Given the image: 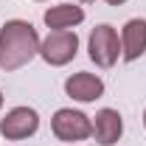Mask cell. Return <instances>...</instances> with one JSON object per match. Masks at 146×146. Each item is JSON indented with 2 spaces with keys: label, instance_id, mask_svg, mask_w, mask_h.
<instances>
[{
  "label": "cell",
  "instance_id": "7",
  "mask_svg": "<svg viewBox=\"0 0 146 146\" xmlns=\"http://www.w3.org/2000/svg\"><path fill=\"white\" fill-rule=\"evenodd\" d=\"M93 132H96V141L101 146H112L118 143V138H121V132H124V121H121V115H118V110H98L96 112V127H93Z\"/></svg>",
  "mask_w": 146,
  "mask_h": 146
},
{
  "label": "cell",
  "instance_id": "10",
  "mask_svg": "<svg viewBox=\"0 0 146 146\" xmlns=\"http://www.w3.org/2000/svg\"><path fill=\"white\" fill-rule=\"evenodd\" d=\"M110 6H121V3H127V0H107Z\"/></svg>",
  "mask_w": 146,
  "mask_h": 146
},
{
  "label": "cell",
  "instance_id": "11",
  "mask_svg": "<svg viewBox=\"0 0 146 146\" xmlns=\"http://www.w3.org/2000/svg\"><path fill=\"white\" fill-rule=\"evenodd\" d=\"M0 107H3V93H0Z\"/></svg>",
  "mask_w": 146,
  "mask_h": 146
},
{
  "label": "cell",
  "instance_id": "8",
  "mask_svg": "<svg viewBox=\"0 0 146 146\" xmlns=\"http://www.w3.org/2000/svg\"><path fill=\"white\" fill-rule=\"evenodd\" d=\"M146 51V20H129L121 34V54L127 62H135Z\"/></svg>",
  "mask_w": 146,
  "mask_h": 146
},
{
  "label": "cell",
  "instance_id": "5",
  "mask_svg": "<svg viewBox=\"0 0 146 146\" xmlns=\"http://www.w3.org/2000/svg\"><path fill=\"white\" fill-rule=\"evenodd\" d=\"M36 129H39V115L31 107H14L0 121V132L9 141H23V138L34 135Z\"/></svg>",
  "mask_w": 146,
  "mask_h": 146
},
{
  "label": "cell",
  "instance_id": "1",
  "mask_svg": "<svg viewBox=\"0 0 146 146\" xmlns=\"http://www.w3.org/2000/svg\"><path fill=\"white\" fill-rule=\"evenodd\" d=\"M39 54L36 28L25 20H9L0 28V68L17 70Z\"/></svg>",
  "mask_w": 146,
  "mask_h": 146
},
{
  "label": "cell",
  "instance_id": "4",
  "mask_svg": "<svg viewBox=\"0 0 146 146\" xmlns=\"http://www.w3.org/2000/svg\"><path fill=\"white\" fill-rule=\"evenodd\" d=\"M118 54H121V45H118L115 28L112 25H96L90 34V59L98 68H112Z\"/></svg>",
  "mask_w": 146,
  "mask_h": 146
},
{
  "label": "cell",
  "instance_id": "6",
  "mask_svg": "<svg viewBox=\"0 0 146 146\" xmlns=\"http://www.w3.org/2000/svg\"><path fill=\"white\" fill-rule=\"evenodd\" d=\"M65 93L76 101H96L104 96V82L93 73H73L65 82Z\"/></svg>",
  "mask_w": 146,
  "mask_h": 146
},
{
  "label": "cell",
  "instance_id": "2",
  "mask_svg": "<svg viewBox=\"0 0 146 146\" xmlns=\"http://www.w3.org/2000/svg\"><path fill=\"white\" fill-rule=\"evenodd\" d=\"M76 51H79V36L73 34V31H51V34L39 42L42 59L48 65H54V68L68 65L73 56H76Z\"/></svg>",
  "mask_w": 146,
  "mask_h": 146
},
{
  "label": "cell",
  "instance_id": "12",
  "mask_svg": "<svg viewBox=\"0 0 146 146\" xmlns=\"http://www.w3.org/2000/svg\"><path fill=\"white\" fill-rule=\"evenodd\" d=\"M82 3H93V0H82Z\"/></svg>",
  "mask_w": 146,
  "mask_h": 146
},
{
  "label": "cell",
  "instance_id": "13",
  "mask_svg": "<svg viewBox=\"0 0 146 146\" xmlns=\"http://www.w3.org/2000/svg\"><path fill=\"white\" fill-rule=\"evenodd\" d=\"M143 124H146V112H143Z\"/></svg>",
  "mask_w": 146,
  "mask_h": 146
},
{
  "label": "cell",
  "instance_id": "3",
  "mask_svg": "<svg viewBox=\"0 0 146 146\" xmlns=\"http://www.w3.org/2000/svg\"><path fill=\"white\" fill-rule=\"evenodd\" d=\"M51 129H54L56 138L65 141V143L84 141V138L93 135L90 118H87L84 112H79V110H59V112L54 115V121H51Z\"/></svg>",
  "mask_w": 146,
  "mask_h": 146
},
{
  "label": "cell",
  "instance_id": "9",
  "mask_svg": "<svg viewBox=\"0 0 146 146\" xmlns=\"http://www.w3.org/2000/svg\"><path fill=\"white\" fill-rule=\"evenodd\" d=\"M84 20V11L73 3H65V6H54L45 11V25L54 28V31H68L73 25H79Z\"/></svg>",
  "mask_w": 146,
  "mask_h": 146
}]
</instances>
